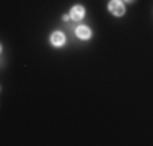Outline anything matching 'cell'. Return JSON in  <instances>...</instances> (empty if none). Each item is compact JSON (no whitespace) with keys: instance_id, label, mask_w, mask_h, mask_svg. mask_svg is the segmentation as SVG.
<instances>
[{"instance_id":"6da1fadb","label":"cell","mask_w":153,"mask_h":146,"mask_svg":"<svg viewBox=\"0 0 153 146\" xmlns=\"http://www.w3.org/2000/svg\"><path fill=\"white\" fill-rule=\"evenodd\" d=\"M109 12H111L112 15H116V16H122L124 12H126L124 3L119 2V0H112V2L109 3Z\"/></svg>"},{"instance_id":"7a4b0ae2","label":"cell","mask_w":153,"mask_h":146,"mask_svg":"<svg viewBox=\"0 0 153 146\" xmlns=\"http://www.w3.org/2000/svg\"><path fill=\"white\" fill-rule=\"evenodd\" d=\"M85 16V8L82 5H75L74 8L70 10V18L72 20H82Z\"/></svg>"},{"instance_id":"3957f363","label":"cell","mask_w":153,"mask_h":146,"mask_svg":"<svg viewBox=\"0 0 153 146\" xmlns=\"http://www.w3.org/2000/svg\"><path fill=\"white\" fill-rule=\"evenodd\" d=\"M75 32H76V36H78L80 39H83V41H86V39L91 38V31H90L88 26H78Z\"/></svg>"},{"instance_id":"277c9868","label":"cell","mask_w":153,"mask_h":146,"mask_svg":"<svg viewBox=\"0 0 153 146\" xmlns=\"http://www.w3.org/2000/svg\"><path fill=\"white\" fill-rule=\"evenodd\" d=\"M51 42H52L54 46H62V44L65 42V36L62 34L60 31H56V32H52V36H51Z\"/></svg>"},{"instance_id":"5b68a950","label":"cell","mask_w":153,"mask_h":146,"mask_svg":"<svg viewBox=\"0 0 153 146\" xmlns=\"http://www.w3.org/2000/svg\"><path fill=\"white\" fill-rule=\"evenodd\" d=\"M126 2H134V0H126Z\"/></svg>"}]
</instances>
